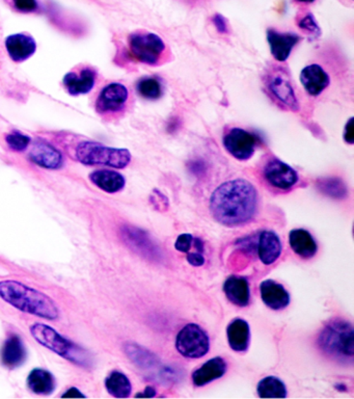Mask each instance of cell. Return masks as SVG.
<instances>
[{
    "label": "cell",
    "mask_w": 354,
    "mask_h": 399,
    "mask_svg": "<svg viewBox=\"0 0 354 399\" xmlns=\"http://www.w3.org/2000/svg\"><path fill=\"white\" fill-rule=\"evenodd\" d=\"M256 187L248 180L234 179L219 185L210 197V213L226 227H239L250 222L258 211Z\"/></svg>",
    "instance_id": "1"
},
{
    "label": "cell",
    "mask_w": 354,
    "mask_h": 399,
    "mask_svg": "<svg viewBox=\"0 0 354 399\" xmlns=\"http://www.w3.org/2000/svg\"><path fill=\"white\" fill-rule=\"evenodd\" d=\"M0 299L17 310L47 321L59 317V307L51 297L15 280L0 281Z\"/></svg>",
    "instance_id": "2"
},
{
    "label": "cell",
    "mask_w": 354,
    "mask_h": 399,
    "mask_svg": "<svg viewBox=\"0 0 354 399\" xmlns=\"http://www.w3.org/2000/svg\"><path fill=\"white\" fill-rule=\"evenodd\" d=\"M353 327L348 321H331L323 328L318 345L323 352L338 361L349 362L353 360Z\"/></svg>",
    "instance_id": "3"
},
{
    "label": "cell",
    "mask_w": 354,
    "mask_h": 399,
    "mask_svg": "<svg viewBox=\"0 0 354 399\" xmlns=\"http://www.w3.org/2000/svg\"><path fill=\"white\" fill-rule=\"evenodd\" d=\"M30 334L39 345L56 352L61 358L69 360L70 362L78 366H85L90 364V357L83 348L79 347L72 341L61 336L57 330L44 323H34L30 328Z\"/></svg>",
    "instance_id": "4"
},
{
    "label": "cell",
    "mask_w": 354,
    "mask_h": 399,
    "mask_svg": "<svg viewBox=\"0 0 354 399\" xmlns=\"http://www.w3.org/2000/svg\"><path fill=\"white\" fill-rule=\"evenodd\" d=\"M76 160L85 165H104L124 169L130 164L131 153L127 149L107 147L97 142L83 141L75 149Z\"/></svg>",
    "instance_id": "5"
},
{
    "label": "cell",
    "mask_w": 354,
    "mask_h": 399,
    "mask_svg": "<svg viewBox=\"0 0 354 399\" xmlns=\"http://www.w3.org/2000/svg\"><path fill=\"white\" fill-rule=\"evenodd\" d=\"M128 47L131 56L145 65H161L166 55L164 40L154 32L145 30L132 32L128 37Z\"/></svg>",
    "instance_id": "6"
},
{
    "label": "cell",
    "mask_w": 354,
    "mask_h": 399,
    "mask_svg": "<svg viewBox=\"0 0 354 399\" xmlns=\"http://www.w3.org/2000/svg\"><path fill=\"white\" fill-rule=\"evenodd\" d=\"M266 90L270 98L285 109L298 112L299 103L290 81L289 74L283 68H272L266 75Z\"/></svg>",
    "instance_id": "7"
},
{
    "label": "cell",
    "mask_w": 354,
    "mask_h": 399,
    "mask_svg": "<svg viewBox=\"0 0 354 399\" xmlns=\"http://www.w3.org/2000/svg\"><path fill=\"white\" fill-rule=\"evenodd\" d=\"M261 176L266 184L278 191H291L299 181L298 172L274 156L263 162Z\"/></svg>",
    "instance_id": "8"
},
{
    "label": "cell",
    "mask_w": 354,
    "mask_h": 399,
    "mask_svg": "<svg viewBox=\"0 0 354 399\" xmlns=\"http://www.w3.org/2000/svg\"><path fill=\"white\" fill-rule=\"evenodd\" d=\"M176 347L185 358L200 359L208 354L210 340L200 326L188 323L177 335Z\"/></svg>",
    "instance_id": "9"
},
{
    "label": "cell",
    "mask_w": 354,
    "mask_h": 399,
    "mask_svg": "<svg viewBox=\"0 0 354 399\" xmlns=\"http://www.w3.org/2000/svg\"><path fill=\"white\" fill-rule=\"evenodd\" d=\"M128 100V89L122 83H111L99 93L94 109L100 116L118 117L124 114Z\"/></svg>",
    "instance_id": "10"
},
{
    "label": "cell",
    "mask_w": 354,
    "mask_h": 399,
    "mask_svg": "<svg viewBox=\"0 0 354 399\" xmlns=\"http://www.w3.org/2000/svg\"><path fill=\"white\" fill-rule=\"evenodd\" d=\"M262 140L258 134L244 130L243 128L234 127L224 133L223 144L226 151L238 160H248L257 148L260 145Z\"/></svg>",
    "instance_id": "11"
},
{
    "label": "cell",
    "mask_w": 354,
    "mask_h": 399,
    "mask_svg": "<svg viewBox=\"0 0 354 399\" xmlns=\"http://www.w3.org/2000/svg\"><path fill=\"white\" fill-rule=\"evenodd\" d=\"M123 242L136 254L146 259L158 260L159 249L152 242L149 236L142 229L133 226H123L120 231Z\"/></svg>",
    "instance_id": "12"
},
{
    "label": "cell",
    "mask_w": 354,
    "mask_h": 399,
    "mask_svg": "<svg viewBox=\"0 0 354 399\" xmlns=\"http://www.w3.org/2000/svg\"><path fill=\"white\" fill-rule=\"evenodd\" d=\"M97 76L96 69L85 66L67 73L63 79V87L72 96L89 94L96 85Z\"/></svg>",
    "instance_id": "13"
},
{
    "label": "cell",
    "mask_w": 354,
    "mask_h": 399,
    "mask_svg": "<svg viewBox=\"0 0 354 399\" xmlns=\"http://www.w3.org/2000/svg\"><path fill=\"white\" fill-rule=\"evenodd\" d=\"M28 157L34 164L48 169H61L63 165V156L59 149L46 141H37L28 153Z\"/></svg>",
    "instance_id": "14"
},
{
    "label": "cell",
    "mask_w": 354,
    "mask_h": 399,
    "mask_svg": "<svg viewBox=\"0 0 354 399\" xmlns=\"http://www.w3.org/2000/svg\"><path fill=\"white\" fill-rule=\"evenodd\" d=\"M6 52L15 63H23L37 52V42L28 34L11 35L6 39Z\"/></svg>",
    "instance_id": "15"
},
{
    "label": "cell",
    "mask_w": 354,
    "mask_h": 399,
    "mask_svg": "<svg viewBox=\"0 0 354 399\" xmlns=\"http://www.w3.org/2000/svg\"><path fill=\"white\" fill-rule=\"evenodd\" d=\"M267 41L274 59L279 61H285L291 54L296 44L300 41V37L292 32L283 34L276 32L274 28H269L267 30Z\"/></svg>",
    "instance_id": "16"
},
{
    "label": "cell",
    "mask_w": 354,
    "mask_h": 399,
    "mask_svg": "<svg viewBox=\"0 0 354 399\" xmlns=\"http://www.w3.org/2000/svg\"><path fill=\"white\" fill-rule=\"evenodd\" d=\"M300 81L307 94L317 97L329 87L331 78L321 66L313 64L303 68L300 73Z\"/></svg>",
    "instance_id": "17"
},
{
    "label": "cell",
    "mask_w": 354,
    "mask_h": 399,
    "mask_svg": "<svg viewBox=\"0 0 354 399\" xmlns=\"http://www.w3.org/2000/svg\"><path fill=\"white\" fill-rule=\"evenodd\" d=\"M1 363L6 368L15 369L26 360V348L19 335L11 334L4 341L0 352Z\"/></svg>",
    "instance_id": "18"
},
{
    "label": "cell",
    "mask_w": 354,
    "mask_h": 399,
    "mask_svg": "<svg viewBox=\"0 0 354 399\" xmlns=\"http://www.w3.org/2000/svg\"><path fill=\"white\" fill-rule=\"evenodd\" d=\"M260 293L262 301L272 310H283V309L289 306V292L285 290L283 285L272 281V280H266V281L262 282Z\"/></svg>",
    "instance_id": "19"
},
{
    "label": "cell",
    "mask_w": 354,
    "mask_h": 399,
    "mask_svg": "<svg viewBox=\"0 0 354 399\" xmlns=\"http://www.w3.org/2000/svg\"><path fill=\"white\" fill-rule=\"evenodd\" d=\"M281 250V239L276 233L274 231H262L258 236L257 252L265 266L274 264L280 258Z\"/></svg>",
    "instance_id": "20"
},
{
    "label": "cell",
    "mask_w": 354,
    "mask_h": 399,
    "mask_svg": "<svg viewBox=\"0 0 354 399\" xmlns=\"http://www.w3.org/2000/svg\"><path fill=\"white\" fill-rule=\"evenodd\" d=\"M226 372V363L221 357L211 359L193 374V385L203 387L211 381L223 378Z\"/></svg>",
    "instance_id": "21"
},
{
    "label": "cell",
    "mask_w": 354,
    "mask_h": 399,
    "mask_svg": "<svg viewBox=\"0 0 354 399\" xmlns=\"http://www.w3.org/2000/svg\"><path fill=\"white\" fill-rule=\"evenodd\" d=\"M90 180L94 186L107 193H118L126 185L124 176L112 169H96L90 174Z\"/></svg>",
    "instance_id": "22"
},
{
    "label": "cell",
    "mask_w": 354,
    "mask_h": 399,
    "mask_svg": "<svg viewBox=\"0 0 354 399\" xmlns=\"http://www.w3.org/2000/svg\"><path fill=\"white\" fill-rule=\"evenodd\" d=\"M224 291L230 302L239 307H246L250 304V284L245 278L231 275L224 283Z\"/></svg>",
    "instance_id": "23"
},
{
    "label": "cell",
    "mask_w": 354,
    "mask_h": 399,
    "mask_svg": "<svg viewBox=\"0 0 354 399\" xmlns=\"http://www.w3.org/2000/svg\"><path fill=\"white\" fill-rule=\"evenodd\" d=\"M226 336L228 345L234 352H246L250 341V326L243 319H234L226 328Z\"/></svg>",
    "instance_id": "24"
},
{
    "label": "cell",
    "mask_w": 354,
    "mask_h": 399,
    "mask_svg": "<svg viewBox=\"0 0 354 399\" xmlns=\"http://www.w3.org/2000/svg\"><path fill=\"white\" fill-rule=\"evenodd\" d=\"M289 242L293 252L300 256L301 258L307 259V258L314 257L317 253V244L309 231L303 230V229L292 230L290 232Z\"/></svg>",
    "instance_id": "25"
},
{
    "label": "cell",
    "mask_w": 354,
    "mask_h": 399,
    "mask_svg": "<svg viewBox=\"0 0 354 399\" xmlns=\"http://www.w3.org/2000/svg\"><path fill=\"white\" fill-rule=\"evenodd\" d=\"M28 389L37 395H49L56 389V379L49 371L36 368L30 372L28 381Z\"/></svg>",
    "instance_id": "26"
},
{
    "label": "cell",
    "mask_w": 354,
    "mask_h": 399,
    "mask_svg": "<svg viewBox=\"0 0 354 399\" xmlns=\"http://www.w3.org/2000/svg\"><path fill=\"white\" fill-rule=\"evenodd\" d=\"M105 388L111 395L116 398H129L132 391L130 380L127 378L126 374L120 371H112L107 376Z\"/></svg>",
    "instance_id": "27"
},
{
    "label": "cell",
    "mask_w": 354,
    "mask_h": 399,
    "mask_svg": "<svg viewBox=\"0 0 354 399\" xmlns=\"http://www.w3.org/2000/svg\"><path fill=\"white\" fill-rule=\"evenodd\" d=\"M136 92L146 100H157L164 95L162 83L158 77H142L136 83Z\"/></svg>",
    "instance_id": "28"
},
{
    "label": "cell",
    "mask_w": 354,
    "mask_h": 399,
    "mask_svg": "<svg viewBox=\"0 0 354 399\" xmlns=\"http://www.w3.org/2000/svg\"><path fill=\"white\" fill-rule=\"evenodd\" d=\"M257 390L261 398H287V388L285 383L276 376H267L261 380Z\"/></svg>",
    "instance_id": "29"
},
{
    "label": "cell",
    "mask_w": 354,
    "mask_h": 399,
    "mask_svg": "<svg viewBox=\"0 0 354 399\" xmlns=\"http://www.w3.org/2000/svg\"><path fill=\"white\" fill-rule=\"evenodd\" d=\"M318 185L320 186L321 191L329 197L343 198L347 193V189L344 183L336 178L322 179L320 183H318Z\"/></svg>",
    "instance_id": "30"
},
{
    "label": "cell",
    "mask_w": 354,
    "mask_h": 399,
    "mask_svg": "<svg viewBox=\"0 0 354 399\" xmlns=\"http://www.w3.org/2000/svg\"><path fill=\"white\" fill-rule=\"evenodd\" d=\"M6 142L12 151L23 152L32 144V138L28 134L14 131L6 134Z\"/></svg>",
    "instance_id": "31"
},
{
    "label": "cell",
    "mask_w": 354,
    "mask_h": 399,
    "mask_svg": "<svg viewBox=\"0 0 354 399\" xmlns=\"http://www.w3.org/2000/svg\"><path fill=\"white\" fill-rule=\"evenodd\" d=\"M4 2L20 14H34L39 11L37 0H4Z\"/></svg>",
    "instance_id": "32"
},
{
    "label": "cell",
    "mask_w": 354,
    "mask_h": 399,
    "mask_svg": "<svg viewBox=\"0 0 354 399\" xmlns=\"http://www.w3.org/2000/svg\"><path fill=\"white\" fill-rule=\"evenodd\" d=\"M298 26L301 30H305L311 35H317V36L320 35V28H319L318 24L316 23L312 14L305 15V17L299 20Z\"/></svg>",
    "instance_id": "33"
},
{
    "label": "cell",
    "mask_w": 354,
    "mask_h": 399,
    "mask_svg": "<svg viewBox=\"0 0 354 399\" xmlns=\"http://www.w3.org/2000/svg\"><path fill=\"white\" fill-rule=\"evenodd\" d=\"M193 239H195L193 236L188 234V233L180 235L177 240H176V250L182 253H188L190 251L191 246H193Z\"/></svg>",
    "instance_id": "34"
},
{
    "label": "cell",
    "mask_w": 354,
    "mask_h": 399,
    "mask_svg": "<svg viewBox=\"0 0 354 399\" xmlns=\"http://www.w3.org/2000/svg\"><path fill=\"white\" fill-rule=\"evenodd\" d=\"M187 254H188L187 255V261H188V263L191 264V266H197V268H199V266H202L204 263H205V258H204V256L203 254H202V253L188 252L187 253Z\"/></svg>",
    "instance_id": "35"
},
{
    "label": "cell",
    "mask_w": 354,
    "mask_h": 399,
    "mask_svg": "<svg viewBox=\"0 0 354 399\" xmlns=\"http://www.w3.org/2000/svg\"><path fill=\"white\" fill-rule=\"evenodd\" d=\"M344 140L348 144L353 145L354 143V129H353V118L349 119L344 130Z\"/></svg>",
    "instance_id": "36"
},
{
    "label": "cell",
    "mask_w": 354,
    "mask_h": 399,
    "mask_svg": "<svg viewBox=\"0 0 354 399\" xmlns=\"http://www.w3.org/2000/svg\"><path fill=\"white\" fill-rule=\"evenodd\" d=\"M213 23H214L215 28H217L221 34H226L228 32V25H226V19L221 15L216 14L213 17Z\"/></svg>",
    "instance_id": "37"
},
{
    "label": "cell",
    "mask_w": 354,
    "mask_h": 399,
    "mask_svg": "<svg viewBox=\"0 0 354 399\" xmlns=\"http://www.w3.org/2000/svg\"><path fill=\"white\" fill-rule=\"evenodd\" d=\"M61 398H85V394L81 393V391H79V390L77 389V388L72 387V388H70L69 390H67V391H66V393L63 394V395H61Z\"/></svg>",
    "instance_id": "38"
},
{
    "label": "cell",
    "mask_w": 354,
    "mask_h": 399,
    "mask_svg": "<svg viewBox=\"0 0 354 399\" xmlns=\"http://www.w3.org/2000/svg\"><path fill=\"white\" fill-rule=\"evenodd\" d=\"M155 395V389L152 387H147L146 389H145L144 393H138L135 398H154Z\"/></svg>",
    "instance_id": "39"
},
{
    "label": "cell",
    "mask_w": 354,
    "mask_h": 399,
    "mask_svg": "<svg viewBox=\"0 0 354 399\" xmlns=\"http://www.w3.org/2000/svg\"><path fill=\"white\" fill-rule=\"evenodd\" d=\"M295 1L301 2V4H312V2L315 1V0H295Z\"/></svg>",
    "instance_id": "40"
}]
</instances>
